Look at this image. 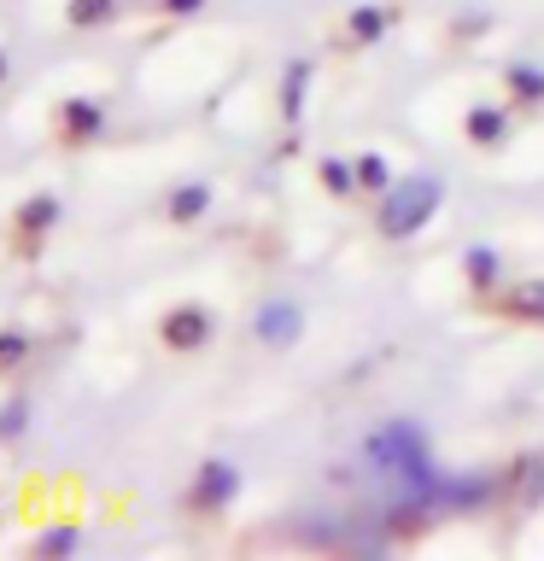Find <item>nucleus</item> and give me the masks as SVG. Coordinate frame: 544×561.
<instances>
[{
  "mask_svg": "<svg viewBox=\"0 0 544 561\" xmlns=\"http://www.w3.org/2000/svg\"><path fill=\"white\" fill-rule=\"evenodd\" d=\"M369 462H375L381 473H393V480L404 491H416V497H445V480H439V468H433V450H428V433L416 427L410 415H398V421H386V427L369 433Z\"/></svg>",
  "mask_w": 544,
  "mask_h": 561,
  "instance_id": "nucleus-1",
  "label": "nucleus"
},
{
  "mask_svg": "<svg viewBox=\"0 0 544 561\" xmlns=\"http://www.w3.org/2000/svg\"><path fill=\"white\" fill-rule=\"evenodd\" d=\"M439 210H445V182H439L433 170H410V175H398V182L381 193L375 228L393 245H404V240H416L421 228L439 217Z\"/></svg>",
  "mask_w": 544,
  "mask_h": 561,
  "instance_id": "nucleus-2",
  "label": "nucleus"
},
{
  "mask_svg": "<svg viewBox=\"0 0 544 561\" xmlns=\"http://www.w3.org/2000/svg\"><path fill=\"white\" fill-rule=\"evenodd\" d=\"M217 340V310L200 305V298H182V305H170L158 316V345L175 351V357H193V351H205Z\"/></svg>",
  "mask_w": 544,
  "mask_h": 561,
  "instance_id": "nucleus-3",
  "label": "nucleus"
},
{
  "mask_svg": "<svg viewBox=\"0 0 544 561\" xmlns=\"http://www.w3.org/2000/svg\"><path fill=\"white\" fill-rule=\"evenodd\" d=\"M235 497H240V468L228 462V456H205V462L193 468L188 508L193 515H223V508H235Z\"/></svg>",
  "mask_w": 544,
  "mask_h": 561,
  "instance_id": "nucleus-4",
  "label": "nucleus"
},
{
  "mask_svg": "<svg viewBox=\"0 0 544 561\" xmlns=\"http://www.w3.org/2000/svg\"><path fill=\"white\" fill-rule=\"evenodd\" d=\"M252 340L263 351H293L305 340V305L298 298H263L252 310Z\"/></svg>",
  "mask_w": 544,
  "mask_h": 561,
  "instance_id": "nucleus-5",
  "label": "nucleus"
},
{
  "mask_svg": "<svg viewBox=\"0 0 544 561\" xmlns=\"http://www.w3.org/2000/svg\"><path fill=\"white\" fill-rule=\"evenodd\" d=\"M59 222H65V199L53 187H35V193H24V199L12 205V234L24 240V252H35Z\"/></svg>",
  "mask_w": 544,
  "mask_h": 561,
  "instance_id": "nucleus-6",
  "label": "nucleus"
},
{
  "mask_svg": "<svg viewBox=\"0 0 544 561\" xmlns=\"http://www.w3.org/2000/svg\"><path fill=\"white\" fill-rule=\"evenodd\" d=\"M53 135H59L65 147H94L105 135V105L94 94H65L53 105Z\"/></svg>",
  "mask_w": 544,
  "mask_h": 561,
  "instance_id": "nucleus-7",
  "label": "nucleus"
},
{
  "mask_svg": "<svg viewBox=\"0 0 544 561\" xmlns=\"http://www.w3.org/2000/svg\"><path fill=\"white\" fill-rule=\"evenodd\" d=\"M211 205H217V187H211L205 175H182V182L165 193V222L170 228H193V222H205Z\"/></svg>",
  "mask_w": 544,
  "mask_h": 561,
  "instance_id": "nucleus-8",
  "label": "nucleus"
},
{
  "mask_svg": "<svg viewBox=\"0 0 544 561\" xmlns=\"http://www.w3.org/2000/svg\"><path fill=\"white\" fill-rule=\"evenodd\" d=\"M310 77H316L310 59H287V65H281L275 112H281V123H287V129H298V123H305V112H310Z\"/></svg>",
  "mask_w": 544,
  "mask_h": 561,
  "instance_id": "nucleus-9",
  "label": "nucleus"
},
{
  "mask_svg": "<svg viewBox=\"0 0 544 561\" xmlns=\"http://www.w3.org/2000/svg\"><path fill=\"white\" fill-rule=\"evenodd\" d=\"M463 140L480 152H498L509 147V105H491V100H474L463 112Z\"/></svg>",
  "mask_w": 544,
  "mask_h": 561,
  "instance_id": "nucleus-10",
  "label": "nucleus"
},
{
  "mask_svg": "<svg viewBox=\"0 0 544 561\" xmlns=\"http://www.w3.org/2000/svg\"><path fill=\"white\" fill-rule=\"evenodd\" d=\"M393 30H398V7H386V0H358V7L345 12V42L351 47H375Z\"/></svg>",
  "mask_w": 544,
  "mask_h": 561,
  "instance_id": "nucleus-11",
  "label": "nucleus"
},
{
  "mask_svg": "<svg viewBox=\"0 0 544 561\" xmlns=\"http://www.w3.org/2000/svg\"><path fill=\"white\" fill-rule=\"evenodd\" d=\"M503 88H509L515 112H544V65H533V59L503 65Z\"/></svg>",
  "mask_w": 544,
  "mask_h": 561,
  "instance_id": "nucleus-12",
  "label": "nucleus"
},
{
  "mask_svg": "<svg viewBox=\"0 0 544 561\" xmlns=\"http://www.w3.org/2000/svg\"><path fill=\"white\" fill-rule=\"evenodd\" d=\"M463 280H468V293H491L503 280V252L498 245H486V240H474L463 245Z\"/></svg>",
  "mask_w": 544,
  "mask_h": 561,
  "instance_id": "nucleus-13",
  "label": "nucleus"
},
{
  "mask_svg": "<svg viewBox=\"0 0 544 561\" xmlns=\"http://www.w3.org/2000/svg\"><path fill=\"white\" fill-rule=\"evenodd\" d=\"M503 316H509V322H533V328H544V275L515 280V287L503 293Z\"/></svg>",
  "mask_w": 544,
  "mask_h": 561,
  "instance_id": "nucleus-14",
  "label": "nucleus"
},
{
  "mask_svg": "<svg viewBox=\"0 0 544 561\" xmlns=\"http://www.w3.org/2000/svg\"><path fill=\"white\" fill-rule=\"evenodd\" d=\"M123 18V0H65V24L70 30H105Z\"/></svg>",
  "mask_w": 544,
  "mask_h": 561,
  "instance_id": "nucleus-15",
  "label": "nucleus"
},
{
  "mask_svg": "<svg viewBox=\"0 0 544 561\" xmlns=\"http://www.w3.org/2000/svg\"><path fill=\"white\" fill-rule=\"evenodd\" d=\"M316 182H322L328 199H345V193H358V164L340 152H328V158H316Z\"/></svg>",
  "mask_w": 544,
  "mask_h": 561,
  "instance_id": "nucleus-16",
  "label": "nucleus"
},
{
  "mask_svg": "<svg viewBox=\"0 0 544 561\" xmlns=\"http://www.w3.org/2000/svg\"><path fill=\"white\" fill-rule=\"evenodd\" d=\"M77 543H82V526L77 520H53L47 533L30 543V556H77Z\"/></svg>",
  "mask_w": 544,
  "mask_h": 561,
  "instance_id": "nucleus-17",
  "label": "nucleus"
},
{
  "mask_svg": "<svg viewBox=\"0 0 544 561\" xmlns=\"http://www.w3.org/2000/svg\"><path fill=\"white\" fill-rule=\"evenodd\" d=\"M351 164H358V187H363V193H375V199H381V193L398 182V175H393V164H386L381 152H358Z\"/></svg>",
  "mask_w": 544,
  "mask_h": 561,
  "instance_id": "nucleus-18",
  "label": "nucleus"
},
{
  "mask_svg": "<svg viewBox=\"0 0 544 561\" xmlns=\"http://www.w3.org/2000/svg\"><path fill=\"white\" fill-rule=\"evenodd\" d=\"M515 497L526 508L544 503V456H521V462H515Z\"/></svg>",
  "mask_w": 544,
  "mask_h": 561,
  "instance_id": "nucleus-19",
  "label": "nucleus"
},
{
  "mask_svg": "<svg viewBox=\"0 0 544 561\" xmlns=\"http://www.w3.org/2000/svg\"><path fill=\"white\" fill-rule=\"evenodd\" d=\"M24 433H30V403L7 398V403H0V445H18Z\"/></svg>",
  "mask_w": 544,
  "mask_h": 561,
  "instance_id": "nucleus-20",
  "label": "nucleus"
},
{
  "mask_svg": "<svg viewBox=\"0 0 544 561\" xmlns=\"http://www.w3.org/2000/svg\"><path fill=\"white\" fill-rule=\"evenodd\" d=\"M24 357H30V333L24 328H0V375H12V368H24Z\"/></svg>",
  "mask_w": 544,
  "mask_h": 561,
  "instance_id": "nucleus-21",
  "label": "nucleus"
},
{
  "mask_svg": "<svg viewBox=\"0 0 544 561\" xmlns=\"http://www.w3.org/2000/svg\"><path fill=\"white\" fill-rule=\"evenodd\" d=\"M152 7L165 12V18H200V12L211 7V0H152Z\"/></svg>",
  "mask_w": 544,
  "mask_h": 561,
  "instance_id": "nucleus-22",
  "label": "nucleus"
},
{
  "mask_svg": "<svg viewBox=\"0 0 544 561\" xmlns=\"http://www.w3.org/2000/svg\"><path fill=\"white\" fill-rule=\"evenodd\" d=\"M7 77H12V59H7V47H0V88H7Z\"/></svg>",
  "mask_w": 544,
  "mask_h": 561,
  "instance_id": "nucleus-23",
  "label": "nucleus"
}]
</instances>
